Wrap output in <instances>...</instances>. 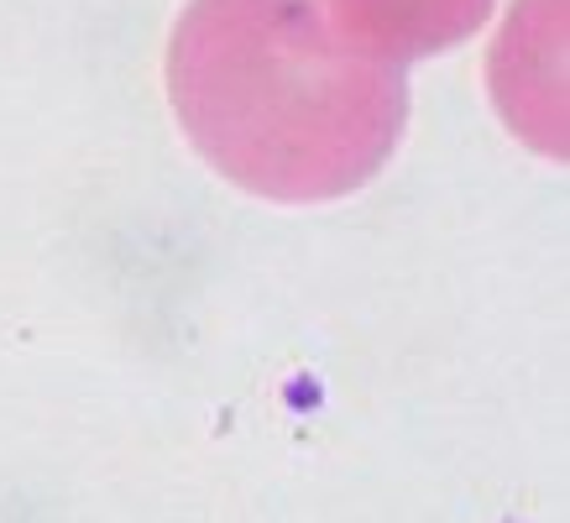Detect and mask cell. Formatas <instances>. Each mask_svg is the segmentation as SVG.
<instances>
[{
    "label": "cell",
    "mask_w": 570,
    "mask_h": 523,
    "mask_svg": "<svg viewBox=\"0 0 570 523\" xmlns=\"http://www.w3.org/2000/svg\"><path fill=\"white\" fill-rule=\"evenodd\" d=\"M168 95L205 162L277 205L362 189L409 121L403 69L351 48L320 0H189Z\"/></svg>",
    "instance_id": "6da1fadb"
},
{
    "label": "cell",
    "mask_w": 570,
    "mask_h": 523,
    "mask_svg": "<svg viewBox=\"0 0 570 523\" xmlns=\"http://www.w3.org/2000/svg\"><path fill=\"white\" fill-rule=\"evenodd\" d=\"M492 0H330V27L356 52L397 63L455 48L487 21Z\"/></svg>",
    "instance_id": "7a4b0ae2"
}]
</instances>
